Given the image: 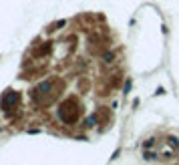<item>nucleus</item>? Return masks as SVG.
Returning a JSON list of instances; mask_svg holds the SVG:
<instances>
[{
	"mask_svg": "<svg viewBox=\"0 0 179 165\" xmlns=\"http://www.w3.org/2000/svg\"><path fill=\"white\" fill-rule=\"evenodd\" d=\"M16 99H18V95H16L14 91H6V93H4V97H2V101H0L2 111H10V107L16 103Z\"/></svg>",
	"mask_w": 179,
	"mask_h": 165,
	"instance_id": "obj_1",
	"label": "nucleus"
}]
</instances>
